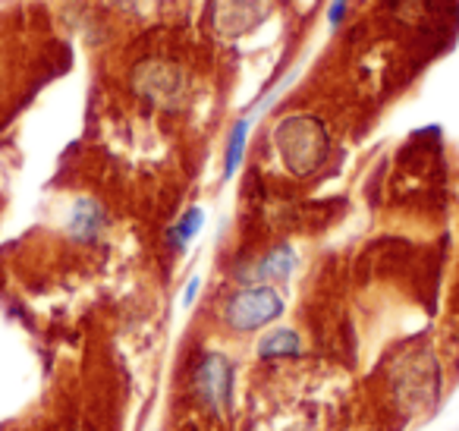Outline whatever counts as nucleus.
Instances as JSON below:
<instances>
[{
    "label": "nucleus",
    "instance_id": "1",
    "mask_svg": "<svg viewBox=\"0 0 459 431\" xmlns=\"http://www.w3.org/2000/svg\"><path fill=\"white\" fill-rule=\"evenodd\" d=\"M274 145L293 177H312L331 154V133L312 114H290L274 127Z\"/></svg>",
    "mask_w": 459,
    "mask_h": 431
},
{
    "label": "nucleus",
    "instance_id": "2",
    "mask_svg": "<svg viewBox=\"0 0 459 431\" xmlns=\"http://www.w3.org/2000/svg\"><path fill=\"white\" fill-rule=\"evenodd\" d=\"M287 303H283L281 290L271 284H252L237 290L223 303V324L233 334H255V330L274 324L283 315Z\"/></svg>",
    "mask_w": 459,
    "mask_h": 431
},
{
    "label": "nucleus",
    "instance_id": "3",
    "mask_svg": "<svg viewBox=\"0 0 459 431\" xmlns=\"http://www.w3.org/2000/svg\"><path fill=\"white\" fill-rule=\"evenodd\" d=\"M195 391L211 409H227L230 397H233V362L223 353L202 356L195 368Z\"/></svg>",
    "mask_w": 459,
    "mask_h": 431
},
{
    "label": "nucleus",
    "instance_id": "4",
    "mask_svg": "<svg viewBox=\"0 0 459 431\" xmlns=\"http://www.w3.org/2000/svg\"><path fill=\"white\" fill-rule=\"evenodd\" d=\"M104 224H108V215H104V208L95 202V198H79L76 205H73L70 211V221H66V230H70L76 240L82 242H91L101 236Z\"/></svg>",
    "mask_w": 459,
    "mask_h": 431
},
{
    "label": "nucleus",
    "instance_id": "5",
    "mask_svg": "<svg viewBox=\"0 0 459 431\" xmlns=\"http://www.w3.org/2000/svg\"><path fill=\"white\" fill-rule=\"evenodd\" d=\"M258 359H293L302 353V340L293 328H274L268 334H262V340L255 343Z\"/></svg>",
    "mask_w": 459,
    "mask_h": 431
},
{
    "label": "nucleus",
    "instance_id": "6",
    "mask_svg": "<svg viewBox=\"0 0 459 431\" xmlns=\"http://www.w3.org/2000/svg\"><path fill=\"white\" fill-rule=\"evenodd\" d=\"M296 268V252L290 246H277L271 249L268 255H264L262 261H258V280H271V284H277V280H287L290 274H293Z\"/></svg>",
    "mask_w": 459,
    "mask_h": 431
},
{
    "label": "nucleus",
    "instance_id": "7",
    "mask_svg": "<svg viewBox=\"0 0 459 431\" xmlns=\"http://www.w3.org/2000/svg\"><path fill=\"white\" fill-rule=\"evenodd\" d=\"M246 139H249V120H237L230 127L227 136V152H223V180H233L243 164V154H246Z\"/></svg>",
    "mask_w": 459,
    "mask_h": 431
},
{
    "label": "nucleus",
    "instance_id": "8",
    "mask_svg": "<svg viewBox=\"0 0 459 431\" xmlns=\"http://www.w3.org/2000/svg\"><path fill=\"white\" fill-rule=\"evenodd\" d=\"M202 227H204V208L192 205V208L186 211V215L179 217V221L170 227V236H167V240H170V246H173V249H186L192 240H195L198 230H202Z\"/></svg>",
    "mask_w": 459,
    "mask_h": 431
},
{
    "label": "nucleus",
    "instance_id": "9",
    "mask_svg": "<svg viewBox=\"0 0 459 431\" xmlns=\"http://www.w3.org/2000/svg\"><path fill=\"white\" fill-rule=\"evenodd\" d=\"M346 4H350V0H331V7H327V22H331V26H340V22H343Z\"/></svg>",
    "mask_w": 459,
    "mask_h": 431
},
{
    "label": "nucleus",
    "instance_id": "10",
    "mask_svg": "<svg viewBox=\"0 0 459 431\" xmlns=\"http://www.w3.org/2000/svg\"><path fill=\"white\" fill-rule=\"evenodd\" d=\"M198 286H202V280L198 277H192L189 284H186V293H183V305L189 309L192 303H195V293H198Z\"/></svg>",
    "mask_w": 459,
    "mask_h": 431
}]
</instances>
